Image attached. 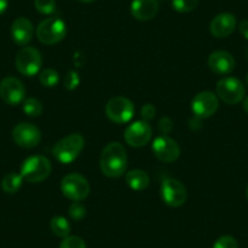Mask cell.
Masks as SVG:
<instances>
[{
  "label": "cell",
  "mask_w": 248,
  "mask_h": 248,
  "mask_svg": "<svg viewBox=\"0 0 248 248\" xmlns=\"http://www.w3.org/2000/svg\"><path fill=\"white\" fill-rule=\"evenodd\" d=\"M127 151L121 142H109L100 156V168L108 178H119L127 170Z\"/></svg>",
  "instance_id": "cell-1"
},
{
  "label": "cell",
  "mask_w": 248,
  "mask_h": 248,
  "mask_svg": "<svg viewBox=\"0 0 248 248\" xmlns=\"http://www.w3.org/2000/svg\"><path fill=\"white\" fill-rule=\"evenodd\" d=\"M85 140L80 134H70L55 144L52 155L62 164H70L78 158L84 149Z\"/></svg>",
  "instance_id": "cell-2"
},
{
  "label": "cell",
  "mask_w": 248,
  "mask_h": 248,
  "mask_svg": "<svg viewBox=\"0 0 248 248\" xmlns=\"http://www.w3.org/2000/svg\"><path fill=\"white\" fill-rule=\"evenodd\" d=\"M51 163L45 156H31L21 166V176L28 183H42L51 174Z\"/></svg>",
  "instance_id": "cell-3"
},
{
  "label": "cell",
  "mask_w": 248,
  "mask_h": 248,
  "mask_svg": "<svg viewBox=\"0 0 248 248\" xmlns=\"http://www.w3.org/2000/svg\"><path fill=\"white\" fill-rule=\"evenodd\" d=\"M66 34H67V26L65 21L56 16L45 18L37 27V38L43 44H57L65 39Z\"/></svg>",
  "instance_id": "cell-4"
},
{
  "label": "cell",
  "mask_w": 248,
  "mask_h": 248,
  "mask_svg": "<svg viewBox=\"0 0 248 248\" xmlns=\"http://www.w3.org/2000/svg\"><path fill=\"white\" fill-rule=\"evenodd\" d=\"M61 191L71 201H83L89 196V181L79 173L67 174L61 180Z\"/></svg>",
  "instance_id": "cell-5"
},
{
  "label": "cell",
  "mask_w": 248,
  "mask_h": 248,
  "mask_svg": "<svg viewBox=\"0 0 248 248\" xmlns=\"http://www.w3.org/2000/svg\"><path fill=\"white\" fill-rule=\"evenodd\" d=\"M105 112L107 118L111 122L116 124H124L133 119L135 114V107L134 104L127 97L116 96L107 102Z\"/></svg>",
  "instance_id": "cell-6"
},
{
  "label": "cell",
  "mask_w": 248,
  "mask_h": 248,
  "mask_svg": "<svg viewBox=\"0 0 248 248\" xmlns=\"http://www.w3.org/2000/svg\"><path fill=\"white\" fill-rule=\"evenodd\" d=\"M43 59L39 50L32 46H25L16 55V68L26 77H33L38 75L42 68Z\"/></svg>",
  "instance_id": "cell-7"
},
{
  "label": "cell",
  "mask_w": 248,
  "mask_h": 248,
  "mask_svg": "<svg viewBox=\"0 0 248 248\" xmlns=\"http://www.w3.org/2000/svg\"><path fill=\"white\" fill-rule=\"evenodd\" d=\"M217 95L225 104L236 105L245 99V85L235 77H224L217 83Z\"/></svg>",
  "instance_id": "cell-8"
},
{
  "label": "cell",
  "mask_w": 248,
  "mask_h": 248,
  "mask_svg": "<svg viewBox=\"0 0 248 248\" xmlns=\"http://www.w3.org/2000/svg\"><path fill=\"white\" fill-rule=\"evenodd\" d=\"M161 197L167 206L178 208L186 202L187 191L181 181L174 178H167L161 184Z\"/></svg>",
  "instance_id": "cell-9"
},
{
  "label": "cell",
  "mask_w": 248,
  "mask_h": 248,
  "mask_svg": "<svg viewBox=\"0 0 248 248\" xmlns=\"http://www.w3.org/2000/svg\"><path fill=\"white\" fill-rule=\"evenodd\" d=\"M219 107V97L212 92H201L191 101V111L199 119L213 116Z\"/></svg>",
  "instance_id": "cell-10"
},
{
  "label": "cell",
  "mask_w": 248,
  "mask_h": 248,
  "mask_svg": "<svg viewBox=\"0 0 248 248\" xmlns=\"http://www.w3.org/2000/svg\"><path fill=\"white\" fill-rule=\"evenodd\" d=\"M0 97L5 104L16 106L25 101L26 88L20 79L15 77H6L0 83Z\"/></svg>",
  "instance_id": "cell-11"
},
{
  "label": "cell",
  "mask_w": 248,
  "mask_h": 248,
  "mask_svg": "<svg viewBox=\"0 0 248 248\" xmlns=\"http://www.w3.org/2000/svg\"><path fill=\"white\" fill-rule=\"evenodd\" d=\"M152 139V128L149 122L137 121L129 124L124 132V140L132 147H142Z\"/></svg>",
  "instance_id": "cell-12"
},
{
  "label": "cell",
  "mask_w": 248,
  "mask_h": 248,
  "mask_svg": "<svg viewBox=\"0 0 248 248\" xmlns=\"http://www.w3.org/2000/svg\"><path fill=\"white\" fill-rule=\"evenodd\" d=\"M154 155L164 163L175 162L180 156V146L178 142L167 135H159L154 140L152 144Z\"/></svg>",
  "instance_id": "cell-13"
},
{
  "label": "cell",
  "mask_w": 248,
  "mask_h": 248,
  "mask_svg": "<svg viewBox=\"0 0 248 248\" xmlns=\"http://www.w3.org/2000/svg\"><path fill=\"white\" fill-rule=\"evenodd\" d=\"M13 139L16 145L23 149H33L42 140L39 128L32 123H20L13 130Z\"/></svg>",
  "instance_id": "cell-14"
},
{
  "label": "cell",
  "mask_w": 248,
  "mask_h": 248,
  "mask_svg": "<svg viewBox=\"0 0 248 248\" xmlns=\"http://www.w3.org/2000/svg\"><path fill=\"white\" fill-rule=\"evenodd\" d=\"M208 66L218 76H228L235 70L236 62L232 55L225 50H217L208 57Z\"/></svg>",
  "instance_id": "cell-15"
},
{
  "label": "cell",
  "mask_w": 248,
  "mask_h": 248,
  "mask_svg": "<svg viewBox=\"0 0 248 248\" xmlns=\"http://www.w3.org/2000/svg\"><path fill=\"white\" fill-rule=\"evenodd\" d=\"M236 17L230 13H223L217 15L212 20L209 31L216 38H226L235 31Z\"/></svg>",
  "instance_id": "cell-16"
},
{
  "label": "cell",
  "mask_w": 248,
  "mask_h": 248,
  "mask_svg": "<svg viewBox=\"0 0 248 248\" xmlns=\"http://www.w3.org/2000/svg\"><path fill=\"white\" fill-rule=\"evenodd\" d=\"M34 34L33 23L26 17H18L11 26V37L14 42L20 46H26L32 40Z\"/></svg>",
  "instance_id": "cell-17"
},
{
  "label": "cell",
  "mask_w": 248,
  "mask_h": 248,
  "mask_svg": "<svg viewBox=\"0 0 248 248\" xmlns=\"http://www.w3.org/2000/svg\"><path fill=\"white\" fill-rule=\"evenodd\" d=\"M159 4L157 0H133L130 13L139 21H150L157 15Z\"/></svg>",
  "instance_id": "cell-18"
},
{
  "label": "cell",
  "mask_w": 248,
  "mask_h": 248,
  "mask_svg": "<svg viewBox=\"0 0 248 248\" xmlns=\"http://www.w3.org/2000/svg\"><path fill=\"white\" fill-rule=\"evenodd\" d=\"M125 183L134 191H142L150 185V176L141 169H133L125 174Z\"/></svg>",
  "instance_id": "cell-19"
},
{
  "label": "cell",
  "mask_w": 248,
  "mask_h": 248,
  "mask_svg": "<svg viewBox=\"0 0 248 248\" xmlns=\"http://www.w3.org/2000/svg\"><path fill=\"white\" fill-rule=\"evenodd\" d=\"M23 183V178L21 176V174L16 173H9L8 175H5L1 180V189L4 192L9 195H14L21 189Z\"/></svg>",
  "instance_id": "cell-20"
},
{
  "label": "cell",
  "mask_w": 248,
  "mask_h": 248,
  "mask_svg": "<svg viewBox=\"0 0 248 248\" xmlns=\"http://www.w3.org/2000/svg\"><path fill=\"white\" fill-rule=\"evenodd\" d=\"M50 229H51L52 233L56 235L57 237L65 238L70 236L71 232V224L66 218L61 216L54 217L50 221Z\"/></svg>",
  "instance_id": "cell-21"
},
{
  "label": "cell",
  "mask_w": 248,
  "mask_h": 248,
  "mask_svg": "<svg viewBox=\"0 0 248 248\" xmlns=\"http://www.w3.org/2000/svg\"><path fill=\"white\" fill-rule=\"evenodd\" d=\"M23 112L28 117H39L43 113V104L35 97H27L22 105Z\"/></svg>",
  "instance_id": "cell-22"
},
{
  "label": "cell",
  "mask_w": 248,
  "mask_h": 248,
  "mask_svg": "<svg viewBox=\"0 0 248 248\" xmlns=\"http://www.w3.org/2000/svg\"><path fill=\"white\" fill-rule=\"evenodd\" d=\"M39 80L40 83H42L43 87L54 88L56 87L57 83H59L60 76L59 73H57L55 70H52V68H46V70L40 72Z\"/></svg>",
  "instance_id": "cell-23"
},
{
  "label": "cell",
  "mask_w": 248,
  "mask_h": 248,
  "mask_svg": "<svg viewBox=\"0 0 248 248\" xmlns=\"http://www.w3.org/2000/svg\"><path fill=\"white\" fill-rule=\"evenodd\" d=\"M199 5V0H173L171 6L180 14H187L194 11Z\"/></svg>",
  "instance_id": "cell-24"
},
{
  "label": "cell",
  "mask_w": 248,
  "mask_h": 248,
  "mask_svg": "<svg viewBox=\"0 0 248 248\" xmlns=\"http://www.w3.org/2000/svg\"><path fill=\"white\" fill-rule=\"evenodd\" d=\"M34 6L38 13L43 15H52L56 11L55 0H34Z\"/></svg>",
  "instance_id": "cell-25"
},
{
  "label": "cell",
  "mask_w": 248,
  "mask_h": 248,
  "mask_svg": "<svg viewBox=\"0 0 248 248\" xmlns=\"http://www.w3.org/2000/svg\"><path fill=\"white\" fill-rule=\"evenodd\" d=\"M68 214H70V217L73 220L79 221L87 214V208H85V206L80 201L73 202L70 206V208H68Z\"/></svg>",
  "instance_id": "cell-26"
},
{
  "label": "cell",
  "mask_w": 248,
  "mask_h": 248,
  "mask_svg": "<svg viewBox=\"0 0 248 248\" xmlns=\"http://www.w3.org/2000/svg\"><path fill=\"white\" fill-rule=\"evenodd\" d=\"M60 248H87V243L79 236H67L60 243Z\"/></svg>",
  "instance_id": "cell-27"
},
{
  "label": "cell",
  "mask_w": 248,
  "mask_h": 248,
  "mask_svg": "<svg viewBox=\"0 0 248 248\" xmlns=\"http://www.w3.org/2000/svg\"><path fill=\"white\" fill-rule=\"evenodd\" d=\"M213 248H238V243L235 237L230 235L220 236L218 240L214 242Z\"/></svg>",
  "instance_id": "cell-28"
},
{
  "label": "cell",
  "mask_w": 248,
  "mask_h": 248,
  "mask_svg": "<svg viewBox=\"0 0 248 248\" xmlns=\"http://www.w3.org/2000/svg\"><path fill=\"white\" fill-rule=\"evenodd\" d=\"M80 83L79 75H78L76 71H70L67 73V76L65 77V80H63V85L67 90H75L77 89L78 85Z\"/></svg>",
  "instance_id": "cell-29"
},
{
  "label": "cell",
  "mask_w": 248,
  "mask_h": 248,
  "mask_svg": "<svg viewBox=\"0 0 248 248\" xmlns=\"http://www.w3.org/2000/svg\"><path fill=\"white\" fill-rule=\"evenodd\" d=\"M155 116H156V108H155L154 105L146 104V105H144V106H142V108H141L142 121L150 122L151 119L155 118Z\"/></svg>",
  "instance_id": "cell-30"
},
{
  "label": "cell",
  "mask_w": 248,
  "mask_h": 248,
  "mask_svg": "<svg viewBox=\"0 0 248 248\" xmlns=\"http://www.w3.org/2000/svg\"><path fill=\"white\" fill-rule=\"evenodd\" d=\"M158 129L159 132L163 133V135L168 134L173 129V122L168 117H163V118H161V121L158 123Z\"/></svg>",
  "instance_id": "cell-31"
},
{
  "label": "cell",
  "mask_w": 248,
  "mask_h": 248,
  "mask_svg": "<svg viewBox=\"0 0 248 248\" xmlns=\"http://www.w3.org/2000/svg\"><path fill=\"white\" fill-rule=\"evenodd\" d=\"M238 30H240V33L242 34V37L248 40V20L241 21L240 25H238Z\"/></svg>",
  "instance_id": "cell-32"
},
{
  "label": "cell",
  "mask_w": 248,
  "mask_h": 248,
  "mask_svg": "<svg viewBox=\"0 0 248 248\" xmlns=\"http://www.w3.org/2000/svg\"><path fill=\"white\" fill-rule=\"evenodd\" d=\"M9 5V0H0V15H3Z\"/></svg>",
  "instance_id": "cell-33"
},
{
  "label": "cell",
  "mask_w": 248,
  "mask_h": 248,
  "mask_svg": "<svg viewBox=\"0 0 248 248\" xmlns=\"http://www.w3.org/2000/svg\"><path fill=\"white\" fill-rule=\"evenodd\" d=\"M242 107L243 109H245L246 113L248 114V96L246 97V99H243V104H242Z\"/></svg>",
  "instance_id": "cell-34"
},
{
  "label": "cell",
  "mask_w": 248,
  "mask_h": 248,
  "mask_svg": "<svg viewBox=\"0 0 248 248\" xmlns=\"http://www.w3.org/2000/svg\"><path fill=\"white\" fill-rule=\"evenodd\" d=\"M80 3H85V4H90L93 3V1H95V0H79Z\"/></svg>",
  "instance_id": "cell-35"
},
{
  "label": "cell",
  "mask_w": 248,
  "mask_h": 248,
  "mask_svg": "<svg viewBox=\"0 0 248 248\" xmlns=\"http://www.w3.org/2000/svg\"><path fill=\"white\" fill-rule=\"evenodd\" d=\"M246 83H247V85H248V73H247V76H246Z\"/></svg>",
  "instance_id": "cell-36"
},
{
  "label": "cell",
  "mask_w": 248,
  "mask_h": 248,
  "mask_svg": "<svg viewBox=\"0 0 248 248\" xmlns=\"http://www.w3.org/2000/svg\"><path fill=\"white\" fill-rule=\"evenodd\" d=\"M246 57H247V60H248V49H247V51H246Z\"/></svg>",
  "instance_id": "cell-37"
},
{
  "label": "cell",
  "mask_w": 248,
  "mask_h": 248,
  "mask_svg": "<svg viewBox=\"0 0 248 248\" xmlns=\"http://www.w3.org/2000/svg\"><path fill=\"white\" fill-rule=\"evenodd\" d=\"M246 194H247V200H248V186H247V192H246Z\"/></svg>",
  "instance_id": "cell-38"
},
{
  "label": "cell",
  "mask_w": 248,
  "mask_h": 248,
  "mask_svg": "<svg viewBox=\"0 0 248 248\" xmlns=\"http://www.w3.org/2000/svg\"><path fill=\"white\" fill-rule=\"evenodd\" d=\"M157 1H162V0H157Z\"/></svg>",
  "instance_id": "cell-39"
}]
</instances>
